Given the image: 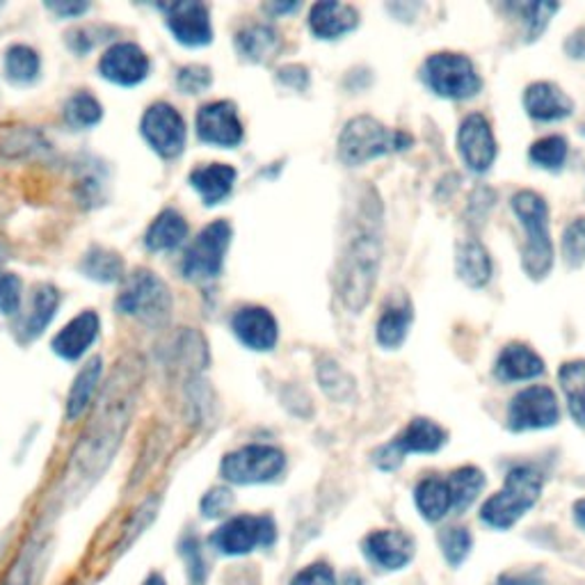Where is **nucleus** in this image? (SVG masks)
Instances as JSON below:
<instances>
[{"label":"nucleus","instance_id":"nucleus-1","mask_svg":"<svg viewBox=\"0 0 585 585\" xmlns=\"http://www.w3.org/2000/svg\"><path fill=\"white\" fill-rule=\"evenodd\" d=\"M142 373L145 364L136 354L124 357L121 364L113 371L92 424L72 455V471L76 478H96L110 465L128 424H131Z\"/></svg>","mask_w":585,"mask_h":585},{"label":"nucleus","instance_id":"nucleus-2","mask_svg":"<svg viewBox=\"0 0 585 585\" xmlns=\"http://www.w3.org/2000/svg\"><path fill=\"white\" fill-rule=\"evenodd\" d=\"M382 262V206L373 188H366L348 224L339 258V296L352 313L371 302Z\"/></svg>","mask_w":585,"mask_h":585},{"label":"nucleus","instance_id":"nucleus-3","mask_svg":"<svg viewBox=\"0 0 585 585\" xmlns=\"http://www.w3.org/2000/svg\"><path fill=\"white\" fill-rule=\"evenodd\" d=\"M412 136L405 131H394V128L384 126L375 117L360 115L352 117L339 136V158L343 166L357 168L364 162L386 156L405 151L412 147Z\"/></svg>","mask_w":585,"mask_h":585},{"label":"nucleus","instance_id":"nucleus-4","mask_svg":"<svg viewBox=\"0 0 585 585\" xmlns=\"http://www.w3.org/2000/svg\"><path fill=\"white\" fill-rule=\"evenodd\" d=\"M542 474L535 467L519 465L512 467L506 476V485L499 494L487 499L480 519L492 529L506 531L514 526L540 499L542 494Z\"/></svg>","mask_w":585,"mask_h":585},{"label":"nucleus","instance_id":"nucleus-5","mask_svg":"<svg viewBox=\"0 0 585 585\" xmlns=\"http://www.w3.org/2000/svg\"><path fill=\"white\" fill-rule=\"evenodd\" d=\"M512 211L522 222L526 243L522 249V264L529 277L542 279L554 266V245L549 236V206L533 190H519L512 198Z\"/></svg>","mask_w":585,"mask_h":585},{"label":"nucleus","instance_id":"nucleus-6","mask_svg":"<svg viewBox=\"0 0 585 585\" xmlns=\"http://www.w3.org/2000/svg\"><path fill=\"white\" fill-rule=\"evenodd\" d=\"M275 540L277 526L270 514H236L213 531L209 544L220 556L238 559L252 554L258 546L270 549Z\"/></svg>","mask_w":585,"mask_h":585},{"label":"nucleus","instance_id":"nucleus-7","mask_svg":"<svg viewBox=\"0 0 585 585\" xmlns=\"http://www.w3.org/2000/svg\"><path fill=\"white\" fill-rule=\"evenodd\" d=\"M115 309L117 313L134 316L142 322L160 325L170 316L172 292L168 284L151 270H136L119 292Z\"/></svg>","mask_w":585,"mask_h":585},{"label":"nucleus","instance_id":"nucleus-8","mask_svg":"<svg viewBox=\"0 0 585 585\" xmlns=\"http://www.w3.org/2000/svg\"><path fill=\"white\" fill-rule=\"evenodd\" d=\"M426 85L444 99H471L482 87L474 62L462 53H435L424 64Z\"/></svg>","mask_w":585,"mask_h":585},{"label":"nucleus","instance_id":"nucleus-9","mask_svg":"<svg viewBox=\"0 0 585 585\" xmlns=\"http://www.w3.org/2000/svg\"><path fill=\"white\" fill-rule=\"evenodd\" d=\"M232 236L234 230L226 220H215L206 224L183 256V277L190 281L217 279L224 268V254L232 245Z\"/></svg>","mask_w":585,"mask_h":585},{"label":"nucleus","instance_id":"nucleus-10","mask_svg":"<svg viewBox=\"0 0 585 585\" xmlns=\"http://www.w3.org/2000/svg\"><path fill=\"white\" fill-rule=\"evenodd\" d=\"M286 469V455L268 444H249L224 455L220 474L232 485H264L277 480Z\"/></svg>","mask_w":585,"mask_h":585},{"label":"nucleus","instance_id":"nucleus-11","mask_svg":"<svg viewBox=\"0 0 585 585\" xmlns=\"http://www.w3.org/2000/svg\"><path fill=\"white\" fill-rule=\"evenodd\" d=\"M446 444V430L430 418H414L410 426L386 446L373 453V462L382 471H394L410 453H437Z\"/></svg>","mask_w":585,"mask_h":585},{"label":"nucleus","instance_id":"nucleus-12","mask_svg":"<svg viewBox=\"0 0 585 585\" xmlns=\"http://www.w3.org/2000/svg\"><path fill=\"white\" fill-rule=\"evenodd\" d=\"M140 134L160 158H177L185 149V121L181 113L166 102H158L145 110Z\"/></svg>","mask_w":585,"mask_h":585},{"label":"nucleus","instance_id":"nucleus-13","mask_svg":"<svg viewBox=\"0 0 585 585\" xmlns=\"http://www.w3.org/2000/svg\"><path fill=\"white\" fill-rule=\"evenodd\" d=\"M561 418L559 401L549 386H529L519 392L508 410V426L514 433L556 426Z\"/></svg>","mask_w":585,"mask_h":585},{"label":"nucleus","instance_id":"nucleus-14","mask_svg":"<svg viewBox=\"0 0 585 585\" xmlns=\"http://www.w3.org/2000/svg\"><path fill=\"white\" fill-rule=\"evenodd\" d=\"M194 126H198L200 140L211 147L234 149L243 142V124L232 102H213L202 106Z\"/></svg>","mask_w":585,"mask_h":585},{"label":"nucleus","instance_id":"nucleus-15","mask_svg":"<svg viewBox=\"0 0 585 585\" xmlns=\"http://www.w3.org/2000/svg\"><path fill=\"white\" fill-rule=\"evenodd\" d=\"M166 10L168 28L179 44L188 49H200L213 42L211 12L204 3H198V0H179V3H172Z\"/></svg>","mask_w":585,"mask_h":585},{"label":"nucleus","instance_id":"nucleus-16","mask_svg":"<svg viewBox=\"0 0 585 585\" xmlns=\"http://www.w3.org/2000/svg\"><path fill=\"white\" fill-rule=\"evenodd\" d=\"M151 70L149 55L134 42L113 44L99 60V74L121 87L140 85Z\"/></svg>","mask_w":585,"mask_h":585},{"label":"nucleus","instance_id":"nucleus-17","mask_svg":"<svg viewBox=\"0 0 585 585\" xmlns=\"http://www.w3.org/2000/svg\"><path fill=\"white\" fill-rule=\"evenodd\" d=\"M458 149L469 166V170L476 174H482L494 166L497 140L492 134V126L485 119V115L474 113L460 124Z\"/></svg>","mask_w":585,"mask_h":585},{"label":"nucleus","instance_id":"nucleus-18","mask_svg":"<svg viewBox=\"0 0 585 585\" xmlns=\"http://www.w3.org/2000/svg\"><path fill=\"white\" fill-rule=\"evenodd\" d=\"M232 330L236 339L254 352H270L279 339V325L266 307L238 309L232 318Z\"/></svg>","mask_w":585,"mask_h":585},{"label":"nucleus","instance_id":"nucleus-19","mask_svg":"<svg viewBox=\"0 0 585 585\" xmlns=\"http://www.w3.org/2000/svg\"><path fill=\"white\" fill-rule=\"evenodd\" d=\"M362 551L371 565L396 572L414 559V540L403 531H373L362 542Z\"/></svg>","mask_w":585,"mask_h":585},{"label":"nucleus","instance_id":"nucleus-20","mask_svg":"<svg viewBox=\"0 0 585 585\" xmlns=\"http://www.w3.org/2000/svg\"><path fill=\"white\" fill-rule=\"evenodd\" d=\"M99 330H102V320L96 316V311L92 309L81 311L53 337L51 348L57 357H62V360L76 362L92 348L96 337H99Z\"/></svg>","mask_w":585,"mask_h":585},{"label":"nucleus","instance_id":"nucleus-21","mask_svg":"<svg viewBox=\"0 0 585 585\" xmlns=\"http://www.w3.org/2000/svg\"><path fill=\"white\" fill-rule=\"evenodd\" d=\"M357 25H360L357 10L345 3H337V0H322V3H316L309 12L311 32L325 42L348 35Z\"/></svg>","mask_w":585,"mask_h":585},{"label":"nucleus","instance_id":"nucleus-22","mask_svg":"<svg viewBox=\"0 0 585 585\" xmlns=\"http://www.w3.org/2000/svg\"><path fill=\"white\" fill-rule=\"evenodd\" d=\"M524 106L538 121H559L574 110L570 96L554 83H533L524 94Z\"/></svg>","mask_w":585,"mask_h":585},{"label":"nucleus","instance_id":"nucleus-23","mask_svg":"<svg viewBox=\"0 0 585 585\" xmlns=\"http://www.w3.org/2000/svg\"><path fill=\"white\" fill-rule=\"evenodd\" d=\"M236 177L238 172L232 166H226V162H211V166L192 170L188 181L200 192V198L206 206H217L232 194Z\"/></svg>","mask_w":585,"mask_h":585},{"label":"nucleus","instance_id":"nucleus-24","mask_svg":"<svg viewBox=\"0 0 585 585\" xmlns=\"http://www.w3.org/2000/svg\"><path fill=\"white\" fill-rule=\"evenodd\" d=\"M544 373V362L524 343H510L497 360V375L503 382L533 380Z\"/></svg>","mask_w":585,"mask_h":585},{"label":"nucleus","instance_id":"nucleus-25","mask_svg":"<svg viewBox=\"0 0 585 585\" xmlns=\"http://www.w3.org/2000/svg\"><path fill=\"white\" fill-rule=\"evenodd\" d=\"M185 238H188L185 217L174 209H166L160 211L149 224V230L145 234V245L149 252H170L177 249Z\"/></svg>","mask_w":585,"mask_h":585},{"label":"nucleus","instance_id":"nucleus-26","mask_svg":"<svg viewBox=\"0 0 585 585\" xmlns=\"http://www.w3.org/2000/svg\"><path fill=\"white\" fill-rule=\"evenodd\" d=\"M102 375H104V360L102 357H92V360L76 375L72 392L67 396V403H64V414H67L70 421H76L85 414V410L89 407L96 394V386H99L102 382Z\"/></svg>","mask_w":585,"mask_h":585},{"label":"nucleus","instance_id":"nucleus-27","mask_svg":"<svg viewBox=\"0 0 585 585\" xmlns=\"http://www.w3.org/2000/svg\"><path fill=\"white\" fill-rule=\"evenodd\" d=\"M236 46L238 53L252 62H270L281 49V38L273 25L254 23L238 32Z\"/></svg>","mask_w":585,"mask_h":585},{"label":"nucleus","instance_id":"nucleus-28","mask_svg":"<svg viewBox=\"0 0 585 585\" xmlns=\"http://www.w3.org/2000/svg\"><path fill=\"white\" fill-rule=\"evenodd\" d=\"M412 318L414 313H412V305L407 298H398V300L389 302L377 320V343L389 350L398 348L410 332Z\"/></svg>","mask_w":585,"mask_h":585},{"label":"nucleus","instance_id":"nucleus-29","mask_svg":"<svg viewBox=\"0 0 585 585\" xmlns=\"http://www.w3.org/2000/svg\"><path fill=\"white\" fill-rule=\"evenodd\" d=\"M57 307H60V290L53 284H40L35 292H32L30 313L23 322V339L28 341L38 339L55 318Z\"/></svg>","mask_w":585,"mask_h":585},{"label":"nucleus","instance_id":"nucleus-30","mask_svg":"<svg viewBox=\"0 0 585 585\" xmlns=\"http://www.w3.org/2000/svg\"><path fill=\"white\" fill-rule=\"evenodd\" d=\"M458 275L471 288H480L492 279V258L480 241H467L458 247Z\"/></svg>","mask_w":585,"mask_h":585},{"label":"nucleus","instance_id":"nucleus-31","mask_svg":"<svg viewBox=\"0 0 585 585\" xmlns=\"http://www.w3.org/2000/svg\"><path fill=\"white\" fill-rule=\"evenodd\" d=\"M414 501L418 512L424 514L428 522H439L448 514V510L453 508V499H450V490H448V482L442 478H424L414 490Z\"/></svg>","mask_w":585,"mask_h":585},{"label":"nucleus","instance_id":"nucleus-32","mask_svg":"<svg viewBox=\"0 0 585 585\" xmlns=\"http://www.w3.org/2000/svg\"><path fill=\"white\" fill-rule=\"evenodd\" d=\"M6 76L14 85H32L40 78L42 72V60L35 49H30L25 44H14L6 51Z\"/></svg>","mask_w":585,"mask_h":585},{"label":"nucleus","instance_id":"nucleus-33","mask_svg":"<svg viewBox=\"0 0 585 585\" xmlns=\"http://www.w3.org/2000/svg\"><path fill=\"white\" fill-rule=\"evenodd\" d=\"M559 380L572 418L578 426H585V362L578 360L563 364L559 371Z\"/></svg>","mask_w":585,"mask_h":585},{"label":"nucleus","instance_id":"nucleus-34","mask_svg":"<svg viewBox=\"0 0 585 585\" xmlns=\"http://www.w3.org/2000/svg\"><path fill=\"white\" fill-rule=\"evenodd\" d=\"M81 270L85 277L102 281V284H113L121 279L124 275V258L117 252H110L106 247H92L81 262Z\"/></svg>","mask_w":585,"mask_h":585},{"label":"nucleus","instance_id":"nucleus-35","mask_svg":"<svg viewBox=\"0 0 585 585\" xmlns=\"http://www.w3.org/2000/svg\"><path fill=\"white\" fill-rule=\"evenodd\" d=\"M448 490L453 499V508L458 512H465L482 492L485 487V474L478 467H462L448 476Z\"/></svg>","mask_w":585,"mask_h":585},{"label":"nucleus","instance_id":"nucleus-36","mask_svg":"<svg viewBox=\"0 0 585 585\" xmlns=\"http://www.w3.org/2000/svg\"><path fill=\"white\" fill-rule=\"evenodd\" d=\"M62 115L72 128H92L104 119V106L89 92H78L64 104Z\"/></svg>","mask_w":585,"mask_h":585},{"label":"nucleus","instance_id":"nucleus-37","mask_svg":"<svg viewBox=\"0 0 585 585\" xmlns=\"http://www.w3.org/2000/svg\"><path fill=\"white\" fill-rule=\"evenodd\" d=\"M531 162L544 170H559L567 158V142L561 136H549L538 140L529 151Z\"/></svg>","mask_w":585,"mask_h":585},{"label":"nucleus","instance_id":"nucleus-38","mask_svg":"<svg viewBox=\"0 0 585 585\" xmlns=\"http://www.w3.org/2000/svg\"><path fill=\"white\" fill-rule=\"evenodd\" d=\"M179 554L185 561V570H188V581L190 585H204L206 583V561H204V551L200 540L194 535H185L179 542Z\"/></svg>","mask_w":585,"mask_h":585},{"label":"nucleus","instance_id":"nucleus-39","mask_svg":"<svg viewBox=\"0 0 585 585\" xmlns=\"http://www.w3.org/2000/svg\"><path fill=\"white\" fill-rule=\"evenodd\" d=\"M556 10H559L556 3H526L519 8V17H522L526 32V42H535L542 35Z\"/></svg>","mask_w":585,"mask_h":585},{"label":"nucleus","instance_id":"nucleus-40","mask_svg":"<svg viewBox=\"0 0 585 585\" xmlns=\"http://www.w3.org/2000/svg\"><path fill=\"white\" fill-rule=\"evenodd\" d=\"M439 544L444 551V559L448 561V565L458 567L465 563V559L469 556L471 551V533L467 529H446L439 535Z\"/></svg>","mask_w":585,"mask_h":585},{"label":"nucleus","instance_id":"nucleus-41","mask_svg":"<svg viewBox=\"0 0 585 585\" xmlns=\"http://www.w3.org/2000/svg\"><path fill=\"white\" fill-rule=\"evenodd\" d=\"M563 254L570 266L585 262V217H576L563 234Z\"/></svg>","mask_w":585,"mask_h":585},{"label":"nucleus","instance_id":"nucleus-42","mask_svg":"<svg viewBox=\"0 0 585 585\" xmlns=\"http://www.w3.org/2000/svg\"><path fill=\"white\" fill-rule=\"evenodd\" d=\"M21 307V279L14 273H0V313L12 316Z\"/></svg>","mask_w":585,"mask_h":585},{"label":"nucleus","instance_id":"nucleus-43","mask_svg":"<svg viewBox=\"0 0 585 585\" xmlns=\"http://www.w3.org/2000/svg\"><path fill=\"white\" fill-rule=\"evenodd\" d=\"M177 83H179V89L185 94H200L213 83V76H211V70L202 67V64H190V67H183L179 72Z\"/></svg>","mask_w":585,"mask_h":585},{"label":"nucleus","instance_id":"nucleus-44","mask_svg":"<svg viewBox=\"0 0 585 585\" xmlns=\"http://www.w3.org/2000/svg\"><path fill=\"white\" fill-rule=\"evenodd\" d=\"M234 506V494L226 487H215V490L206 492L202 499V517L204 519H220Z\"/></svg>","mask_w":585,"mask_h":585},{"label":"nucleus","instance_id":"nucleus-45","mask_svg":"<svg viewBox=\"0 0 585 585\" xmlns=\"http://www.w3.org/2000/svg\"><path fill=\"white\" fill-rule=\"evenodd\" d=\"M290 585H339L337 574L328 563H313L290 578Z\"/></svg>","mask_w":585,"mask_h":585},{"label":"nucleus","instance_id":"nucleus-46","mask_svg":"<svg viewBox=\"0 0 585 585\" xmlns=\"http://www.w3.org/2000/svg\"><path fill=\"white\" fill-rule=\"evenodd\" d=\"M318 380H320V384L325 386V392H328V394H332L334 396V386H341L343 389V392H348V389H352V380L334 364V362H330V364H322L320 369H318Z\"/></svg>","mask_w":585,"mask_h":585},{"label":"nucleus","instance_id":"nucleus-47","mask_svg":"<svg viewBox=\"0 0 585 585\" xmlns=\"http://www.w3.org/2000/svg\"><path fill=\"white\" fill-rule=\"evenodd\" d=\"M497 585H544L542 581V572L533 570V572H514V574H503Z\"/></svg>","mask_w":585,"mask_h":585},{"label":"nucleus","instance_id":"nucleus-48","mask_svg":"<svg viewBox=\"0 0 585 585\" xmlns=\"http://www.w3.org/2000/svg\"><path fill=\"white\" fill-rule=\"evenodd\" d=\"M279 81L286 83V85L292 83L298 89H305L307 83H309V74H307L305 67H292V64H290V67H286V70L279 72Z\"/></svg>","mask_w":585,"mask_h":585},{"label":"nucleus","instance_id":"nucleus-49","mask_svg":"<svg viewBox=\"0 0 585 585\" xmlns=\"http://www.w3.org/2000/svg\"><path fill=\"white\" fill-rule=\"evenodd\" d=\"M46 8L51 12H55L57 17L64 19H72V17H81L89 10V3H46Z\"/></svg>","mask_w":585,"mask_h":585},{"label":"nucleus","instance_id":"nucleus-50","mask_svg":"<svg viewBox=\"0 0 585 585\" xmlns=\"http://www.w3.org/2000/svg\"><path fill=\"white\" fill-rule=\"evenodd\" d=\"M574 519H576L578 529H583V531H585V499L576 501V506H574Z\"/></svg>","mask_w":585,"mask_h":585},{"label":"nucleus","instance_id":"nucleus-51","mask_svg":"<svg viewBox=\"0 0 585 585\" xmlns=\"http://www.w3.org/2000/svg\"><path fill=\"white\" fill-rule=\"evenodd\" d=\"M339 585H364V578H362L360 574H357V572H348V574L339 581Z\"/></svg>","mask_w":585,"mask_h":585},{"label":"nucleus","instance_id":"nucleus-52","mask_svg":"<svg viewBox=\"0 0 585 585\" xmlns=\"http://www.w3.org/2000/svg\"><path fill=\"white\" fill-rule=\"evenodd\" d=\"M296 8H298V3H290V6H266V10H273V12H279V14L292 12Z\"/></svg>","mask_w":585,"mask_h":585},{"label":"nucleus","instance_id":"nucleus-53","mask_svg":"<svg viewBox=\"0 0 585 585\" xmlns=\"http://www.w3.org/2000/svg\"><path fill=\"white\" fill-rule=\"evenodd\" d=\"M142 585H168V583H166V578H162L160 574H149Z\"/></svg>","mask_w":585,"mask_h":585},{"label":"nucleus","instance_id":"nucleus-54","mask_svg":"<svg viewBox=\"0 0 585 585\" xmlns=\"http://www.w3.org/2000/svg\"><path fill=\"white\" fill-rule=\"evenodd\" d=\"M3 258H6V249H3V245H0V262H3Z\"/></svg>","mask_w":585,"mask_h":585},{"label":"nucleus","instance_id":"nucleus-55","mask_svg":"<svg viewBox=\"0 0 585 585\" xmlns=\"http://www.w3.org/2000/svg\"><path fill=\"white\" fill-rule=\"evenodd\" d=\"M583 136H585V126H583Z\"/></svg>","mask_w":585,"mask_h":585}]
</instances>
